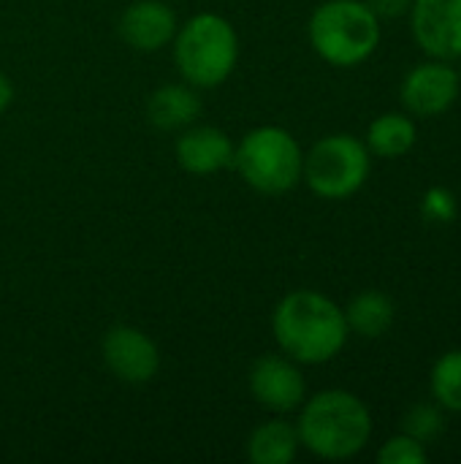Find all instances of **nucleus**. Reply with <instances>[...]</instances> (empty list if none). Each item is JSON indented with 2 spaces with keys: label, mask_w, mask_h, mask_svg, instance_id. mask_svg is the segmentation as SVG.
Here are the masks:
<instances>
[{
  "label": "nucleus",
  "mask_w": 461,
  "mask_h": 464,
  "mask_svg": "<svg viewBox=\"0 0 461 464\" xmlns=\"http://www.w3.org/2000/svg\"><path fill=\"white\" fill-rule=\"evenodd\" d=\"M272 334L280 353L307 367L337 359L351 337L342 307L312 288L291 291L277 302Z\"/></svg>",
  "instance_id": "1"
},
{
  "label": "nucleus",
  "mask_w": 461,
  "mask_h": 464,
  "mask_svg": "<svg viewBox=\"0 0 461 464\" xmlns=\"http://www.w3.org/2000/svg\"><path fill=\"white\" fill-rule=\"evenodd\" d=\"M372 430L375 424L367 402L345 389H326L307 397L296 419L302 449L326 462L359 457L370 446Z\"/></svg>",
  "instance_id": "2"
},
{
  "label": "nucleus",
  "mask_w": 461,
  "mask_h": 464,
  "mask_svg": "<svg viewBox=\"0 0 461 464\" xmlns=\"http://www.w3.org/2000/svg\"><path fill=\"white\" fill-rule=\"evenodd\" d=\"M171 46L182 82L198 90H215L226 84L236 71L242 52L236 27L215 11H201L179 24Z\"/></svg>",
  "instance_id": "3"
},
{
  "label": "nucleus",
  "mask_w": 461,
  "mask_h": 464,
  "mask_svg": "<svg viewBox=\"0 0 461 464\" xmlns=\"http://www.w3.org/2000/svg\"><path fill=\"white\" fill-rule=\"evenodd\" d=\"M307 38L323 63L334 68H356L378 52L383 30L380 16L367 0H326L312 11Z\"/></svg>",
  "instance_id": "4"
},
{
  "label": "nucleus",
  "mask_w": 461,
  "mask_h": 464,
  "mask_svg": "<svg viewBox=\"0 0 461 464\" xmlns=\"http://www.w3.org/2000/svg\"><path fill=\"white\" fill-rule=\"evenodd\" d=\"M231 169H236L250 190L261 196H285L302 182L304 150L291 130L258 125L236 144Z\"/></svg>",
  "instance_id": "5"
},
{
  "label": "nucleus",
  "mask_w": 461,
  "mask_h": 464,
  "mask_svg": "<svg viewBox=\"0 0 461 464\" xmlns=\"http://www.w3.org/2000/svg\"><path fill=\"white\" fill-rule=\"evenodd\" d=\"M372 171V152L353 133H329L304 152L302 182L326 201L356 196Z\"/></svg>",
  "instance_id": "6"
},
{
  "label": "nucleus",
  "mask_w": 461,
  "mask_h": 464,
  "mask_svg": "<svg viewBox=\"0 0 461 464\" xmlns=\"http://www.w3.org/2000/svg\"><path fill=\"white\" fill-rule=\"evenodd\" d=\"M247 386L253 400L274 416H288L307 400V378L302 364L285 353L258 356L250 367Z\"/></svg>",
  "instance_id": "7"
},
{
  "label": "nucleus",
  "mask_w": 461,
  "mask_h": 464,
  "mask_svg": "<svg viewBox=\"0 0 461 464\" xmlns=\"http://www.w3.org/2000/svg\"><path fill=\"white\" fill-rule=\"evenodd\" d=\"M461 95L459 71L451 60L429 57L413 65L399 87L402 106L410 117H440L446 114Z\"/></svg>",
  "instance_id": "8"
},
{
  "label": "nucleus",
  "mask_w": 461,
  "mask_h": 464,
  "mask_svg": "<svg viewBox=\"0 0 461 464\" xmlns=\"http://www.w3.org/2000/svg\"><path fill=\"white\" fill-rule=\"evenodd\" d=\"M101 356L106 370L125 386H147L160 372V351L155 340L130 324L111 326L103 334Z\"/></svg>",
  "instance_id": "9"
},
{
  "label": "nucleus",
  "mask_w": 461,
  "mask_h": 464,
  "mask_svg": "<svg viewBox=\"0 0 461 464\" xmlns=\"http://www.w3.org/2000/svg\"><path fill=\"white\" fill-rule=\"evenodd\" d=\"M410 30L427 57H461V0H413Z\"/></svg>",
  "instance_id": "10"
},
{
  "label": "nucleus",
  "mask_w": 461,
  "mask_h": 464,
  "mask_svg": "<svg viewBox=\"0 0 461 464\" xmlns=\"http://www.w3.org/2000/svg\"><path fill=\"white\" fill-rule=\"evenodd\" d=\"M234 139L217 125L193 122L179 130L174 141L177 163L193 177H209L234 166Z\"/></svg>",
  "instance_id": "11"
},
{
  "label": "nucleus",
  "mask_w": 461,
  "mask_h": 464,
  "mask_svg": "<svg viewBox=\"0 0 461 464\" xmlns=\"http://www.w3.org/2000/svg\"><path fill=\"white\" fill-rule=\"evenodd\" d=\"M179 19L168 0H136L120 16V38L136 52H160L177 35Z\"/></svg>",
  "instance_id": "12"
},
{
  "label": "nucleus",
  "mask_w": 461,
  "mask_h": 464,
  "mask_svg": "<svg viewBox=\"0 0 461 464\" xmlns=\"http://www.w3.org/2000/svg\"><path fill=\"white\" fill-rule=\"evenodd\" d=\"M201 90L187 82L163 84L147 98V120L158 130H182L201 117Z\"/></svg>",
  "instance_id": "13"
},
{
  "label": "nucleus",
  "mask_w": 461,
  "mask_h": 464,
  "mask_svg": "<svg viewBox=\"0 0 461 464\" xmlns=\"http://www.w3.org/2000/svg\"><path fill=\"white\" fill-rule=\"evenodd\" d=\"M342 313H345L348 332L361 337V340L386 337L394 326V318H397V307H394L391 296L383 291H375V288L356 294L348 302V307H342Z\"/></svg>",
  "instance_id": "14"
},
{
  "label": "nucleus",
  "mask_w": 461,
  "mask_h": 464,
  "mask_svg": "<svg viewBox=\"0 0 461 464\" xmlns=\"http://www.w3.org/2000/svg\"><path fill=\"white\" fill-rule=\"evenodd\" d=\"M418 141V128L408 111H386L375 117L367 128L364 144L372 152V158L394 160L408 155Z\"/></svg>",
  "instance_id": "15"
},
{
  "label": "nucleus",
  "mask_w": 461,
  "mask_h": 464,
  "mask_svg": "<svg viewBox=\"0 0 461 464\" xmlns=\"http://www.w3.org/2000/svg\"><path fill=\"white\" fill-rule=\"evenodd\" d=\"M302 443L296 424L285 419H269L258 424L247 438V457L253 464H291L296 459Z\"/></svg>",
  "instance_id": "16"
},
{
  "label": "nucleus",
  "mask_w": 461,
  "mask_h": 464,
  "mask_svg": "<svg viewBox=\"0 0 461 464\" xmlns=\"http://www.w3.org/2000/svg\"><path fill=\"white\" fill-rule=\"evenodd\" d=\"M429 389L432 400L448 411V413H461V348H454L443 353L429 375Z\"/></svg>",
  "instance_id": "17"
},
{
  "label": "nucleus",
  "mask_w": 461,
  "mask_h": 464,
  "mask_svg": "<svg viewBox=\"0 0 461 464\" xmlns=\"http://www.w3.org/2000/svg\"><path fill=\"white\" fill-rule=\"evenodd\" d=\"M402 432L410 435L413 440L429 446L446 432V416L437 402H418L413 405L405 419H402Z\"/></svg>",
  "instance_id": "18"
},
{
  "label": "nucleus",
  "mask_w": 461,
  "mask_h": 464,
  "mask_svg": "<svg viewBox=\"0 0 461 464\" xmlns=\"http://www.w3.org/2000/svg\"><path fill=\"white\" fill-rule=\"evenodd\" d=\"M421 218L429 226H451L459 218V201L446 185H432L421 196Z\"/></svg>",
  "instance_id": "19"
},
{
  "label": "nucleus",
  "mask_w": 461,
  "mask_h": 464,
  "mask_svg": "<svg viewBox=\"0 0 461 464\" xmlns=\"http://www.w3.org/2000/svg\"><path fill=\"white\" fill-rule=\"evenodd\" d=\"M429 459L427 446L413 440L410 435L399 432L394 438H389L380 451H378V462L380 464H424Z\"/></svg>",
  "instance_id": "20"
},
{
  "label": "nucleus",
  "mask_w": 461,
  "mask_h": 464,
  "mask_svg": "<svg viewBox=\"0 0 461 464\" xmlns=\"http://www.w3.org/2000/svg\"><path fill=\"white\" fill-rule=\"evenodd\" d=\"M367 5L380 16V22L383 19H399V16H405L408 11H410V5H413V0H367Z\"/></svg>",
  "instance_id": "21"
},
{
  "label": "nucleus",
  "mask_w": 461,
  "mask_h": 464,
  "mask_svg": "<svg viewBox=\"0 0 461 464\" xmlns=\"http://www.w3.org/2000/svg\"><path fill=\"white\" fill-rule=\"evenodd\" d=\"M14 95H16L14 82L8 79V73H3V71H0V114L14 103Z\"/></svg>",
  "instance_id": "22"
},
{
  "label": "nucleus",
  "mask_w": 461,
  "mask_h": 464,
  "mask_svg": "<svg viewBox=\"0 0 461 464\" xmlns=\"http://www.w3.org/2000/svg\"><path fill=\"white\" fill-rule=\"evenodd\" d=\"M456 71H459V79H461V57H459V68H456Z\"/></svg>",
  "instance_id": "23"
}]
</instances>
